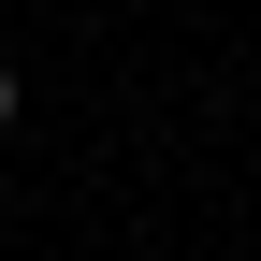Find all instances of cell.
<instances>
[{"instance_id":"obj_1","label":"cell","mask_w":261,"mask_h":261,"mask_svg":"<svg viewBox=\"0 0 261 261\" xmlns=\"http://www.w3.org/2000/svg\"><path fill=\"white\" fill-rule=\"evenodd\" d=\"M0 130H15V58H0Z\"/></svg>"}]
</instances>
